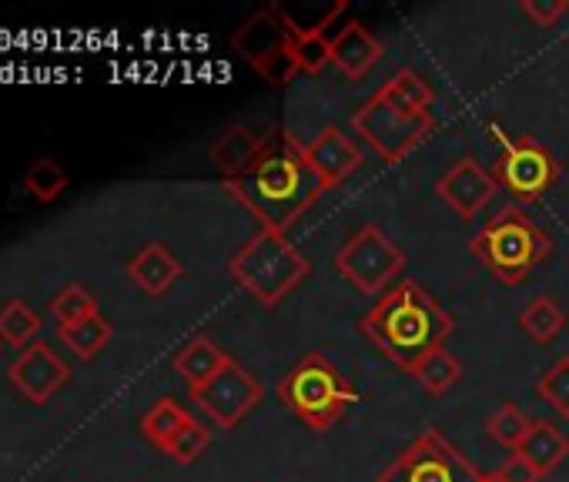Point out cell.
Masks as SVG:
<instances>
[{
  "label": "cell",
  "instance_id": "9a60e30c",
  "mask_svg": "<svg viewBox=\"0 0 569 482\" xmlns=\"http://www.w3.org/2000/svg\"><path fill=\"white\" fill-rule=\"evenodd\" d=\"M181 275H184V265L171 255L168 245H161V241H148V245L138 249V255H131L128 262V279L148 299H161Z\"/></svg>",
  "mask_w": 569,
  "mask_h": 482
},
{
  "label": "cell",
  "instance_id": "7a4b0ae2",
  "mask_svg": "<svg viewBox=\"0 0 569 482\" xmlns=\"http://www.w3.org/2000/svg\"><path fill=\"white\" fill-rule=\"evenodd\" d=\"M359 332L402 372H409L422 355L442 349L456 332L452 315L412 279L392 285L359 322Z\"/></svg>",
  "mask_w": 569,
  "mask_h": 482
},
{
  "label": "cell",
  "instance_id": "d6a6232c",
  "mask_svg": "<svg viewBox=\"0 0 569 482\" xmlns=\"http://www.w3.org/2000/svg\"><path fill=\"white\" fill-rule=\"evenodd\" d=\"M492 475H496L499 482H539V479H542L539 469H532V465H529L522 455H516V452H512Z\"/></svg>",
  "mask_w": 569,
  "mask_h": 482
},
{
  "label": "cell",
  "instance_id": "2e32d148",
  "mask_svg": "<svg viewBox=\"0 0 569 482\" xmlns=\"http://www.w3.org/2000/svg\"><path fill=\"white\" fill-rule=\"evenodd\" d=\"M379 58H382V41L372 38L369 28H366L362 21H349V24L332 38V64H336L346 78H352V81L366 78V74L376 68Z\"/></svg>",
  "mask_w": 569,
  "mask_h": 482
},
{
  "label": "cell",
  "instance_id": "ba28073f",
  "mask_svg": "<svg viewBox=\"0 0 569 482\" xmlns=\"http://www.w3.org/2000/svg\"><path fill=\"white\" fill-rule=\"evenodd\" d=\"M352 131L389 164L406 161L432 131L436 118L432 114H406L382 94H372L356 114H352Z\"/></svg>",
  "mask_w": 569,
  "mask_h": 482
},
{
  "label": "cell",
  "instance_id": "3957f363",
  "mask_svg": "<svg viewBox=\"0 0 569 482\" xmlns=\"http://www.w3.org/2000/svg\"><path fill=\"white\" fill-rule=\"evenodd\" d=\"M552 252V238L539 228L522 208H499L469 241V255L506 289H516L529 279V272L546 262Z\"/></svg>",
  "mask_w": 569,
  "mask_h": 482
},
{
  "label": "cell",
  "instance_id": "1f68e13d",
  "mask_svg": "<svg viewBox=\"0 0 569 482\" xmlns=\"http://www.w3.org/2000/svg\"><path fill=\"white\" fill-rule=\"evenodd\" d=\"M519 11L539 24V28H552L559 18L569 14V0H519Z\"/></svg>",
  "mask_w": 569,
  "mask_h": 482
},
{
  "label": "cell",
  "instance_id": "e0dca14e",
  "mask_svg": "<svg viewBox=\"0 0 569 482\" xmlns=\"http://www.w3.org/2000/svg\"><path fill=\"white\" fill-rule=\"evenodd\" d=\"M228 362H231V355L224 349H218L208 335H191L174 355V372L188 382V392H191V389H201L204 382H211Z\"/></svg>",
  "mask_w": 569,
  "mask_h": 482
},
{
  "label": "cell",
  "instance_id": "603a6c76",
  "mask_svg": "<svg viewBox=\"0 0 569 482\" xmlns=\"http://www.w3.org/2000/svg\"><path fill=\"white\" fill-rule=\"evenodd\" d=\"M409 375H412L429 395H446V392L459 382L462 365H459V359H456L452 352L436 349V352L422 355V359L409 369Z\"/></svg>",
  "mask_w": 569,
  "mask_h": 482
},
{
  "label": "cell",
  "instance_id": "5bb4252c",
  "mask_svg": "<svg viewBox=\"0 0 569 482\" xmlns=\"http://www.w3.org/2000/svg\"><path fill=\"white\" fill-rule=\"evenodd\" d=\"M306 154H309L312 168L322 174L326 188H339L346 178H352V171L362 168V148L336 124L322 128L316 134V141L306 144Z\"/></svg>",
  "mask_w": 569,
  "mask_h": 482
},
{
  "label": "cell",
  "instance_id": "4dcf8cb0",
  "mask_svg": "<svg viewBox=\"0 0 569 482\" xmlns=\"http://www.w3.org/2000/svg\"><path fill=\"white\" fill-rule=\"evenodd\" d=\"M208 445H211V429L191 415V419L184 422V429L168 442L164 455H171V459H174V462H181V465H191V462H194Z\"/></svg>",
  "mask_w": 569,
  "mask_h": 482
},
{
  "label": "cell",
  "instance_id": "7c38bea8",
  "mask_svg": "<svg viewBox=\"0 0 569 482\" xmlns=\"http://www.w3.org/2000/svg\"><path fill=\"white\" fill-rule=\"evenodd\" d=\"M8 379L28 402L44 405L58 389H64L71 369L48 342H34L8 365Z\"/></svg>",
  "mask_w": 569,
  "mask_h": 482
},
{
  "label": "cell",
  "instance_id": "836d02e7",
  "mask_svg": "<svg viewBox=\"0 0 569 482\" xmlns=\"http://www.w3.org/2000/svg\"><path fill=\"white\" fill-rule=\"evenodd\" d=\"M482 482H499V479H496V475L489 472V475H482Z\"/></svg>",
  "mask_w": 569,
  "mask_h": 482
},
{
  "label": "cell",
  "instance_id": "7402d4cb",
  "mask_svg": "<svg viewBox=\"0 0 569 482\" xmlns=\"http://www.w3.org/2000/svg\"><path fill=\"white\" fill-rule=\"evenodd\" d=\"M58 339L78 355V359H94L108 349V342L114 339V325L104 315H91L71 325H58Z\"/></svg>",
  "mask_w": 569,
  "mask_h": 482
},
{
  "label": "cell",
  "instance_id": "d4e9b609",
  "mask_svg": "<svg viewBox=\"0 0 569 482\" xmlns=\"http://www.w3.org/2000/svg\"><path fill=\"white\" fill-rule=\"evenodd\" d=\"M519 329H522L536 345H549V342L566 329V312H562L549 295H539V299H532V302L519 312Z\"/></svg>",
  "mask_w": 569,
  "mask_h": 482
},
{
  "label": "cell",
  "instance_id": "ac0fdd59",
  "mask_svg": "<svg viewBox=\"0 0 569 482\" xmlns=\"http://www.w3.org/2000/svg\"><path fill=\"white\" fill-rule=\"evenodd\" d=\"M261 144H264V134H254L251 128H244V124H231L224 134H218V141L208 148V158H211V164L224 174V181L228 178H238L254 158H258V151H261Z\"/></svg>",
  "mask_w": 569,
  "mask_h": 482
},
{
  "label": "cell",
  "instance_id": "f546056e",
  "mask_svg": "<svg viewBox=\"0 0 569 482\" xmlns=\"http://www.w3.org/2000/svg\"><path fill=\"white\" fill-rule=\"evenodd\" d=\"M51 315L58 319V325H71V322H81V319H91L101 312H98V299L84 285H68L54 295Z\"/></svg>",
  "mask_w": 569,
  "mask_h": 482
},
{
  "label": "cell",
  "instance_id": "4fadbf2b",
  "mask_svg": "<svg viewBox=\"0 0 569 482\" xmlns=\"http://www.w3.org/2000/svg\"><path fill=\"white\" fill-rule=\"evenodd\" d=\"M496 178L492 171H486L476 158H459L439 181H436V194L462 218L472 221L496 194Z\"/></svg>",
  "mask_w": 569,
  "mask_h": 482
},
{
  "label": "cell",
  "instance_id": "d6986e66",
  "mask_svg": "<svg viewBox=\"0 0 569 482\" xmlns=\"http://www.w3.org/2000/svg\"><path fill=\"white\" fill-rule=\"evenodd\" d=\"M516 455H522L532 469H539V475H546L569 455V439L549 419H532Z\"/></svg>",
  "mask_w": 569,
  "mask_h": 482
},
{
  "label": "cell",
  "instance_id": "6da1fadb",
  "mask_svg": "<svg viewBox=\"0 0 569 482\" xmlns=\"http://www.w3.org/2000/svg\"><path fill=\"white\" fill-rule=\"evenodd\" d=\"M224 191L248 208L261 228L289 231L329 188L312 168L306 144L289 131H268L258 158L238 178H228Z\"/></svg>",
  "mask_w": 569,
  "mask_h": 482
},
{
  "label": "cell",
  "instance_id": "277c9868",
  "mask_svg": "<svg viewBox=\"0 0 569 482\" xmlns=\"http://www.w3.org/2000/svg\"><path fill=\"white\" fill-rule=\"evenodd\" d=\"M228 272L264 309H274L299 282L312 275V262L292 245L284 231L258 228V234H251L234 252Z\"/></svg>",
  "mask_w": 569,
  "mask_h": 482
},
{
  "label": "cell",
  "instance_id": "ffe728a7",
  "mask_svg": "<svg viewBox=\"0 0 569 482\" xmlns=\"http://www.w3.org/2000/svg\"><path fill=\"white\" fill-rule=\"evenodd\" d=\"M342 14H346V0H339V4L316 28L299 31V38H296V68L302 74H319V71H326V64H332V38H329V28Z\"/></svg>",
  "mask_w": 569,
  "mask_h": 482
},
{
  "label": "cell",
  "instance_id": "5b68a950",
  "mask_svg": "<svg viewBox=\"0 0 569 482\" xmlns=\"http://www.w3.org/2000/svg\"><path fill=\"white\" fill-rule=\"evenodd\" d=\"M278 399L312 432H329L352 409L356 389L326 352L312 349L278 382Z\"/></svg>",
  "mask_w": 569,
  "mask_h": 482
},
{
  "label": "cell",
  "instance_id": "8992f818",
  "mask_svg": "<svg viewBox=\"0 0 569 482\" xmlns=\"http://www.w3.org/2000/svg\"><path fill=\"white\" fill-rule=\"evenodd\" d=\"M296 38L299 28L281 8L254 11L231 38V48L274 88H284L296 74Z\"/></svg>",
  "mask_w": 569,
  "mask_h": 482
},
{
  "label": "cell",
  "instance_id": "30bf717a",
  "mask_svg": "<svg viewBox=\"0 0 569 482\" xmlns=\"http://www.w3.org/2000/svg\"><path fill=\"white\" fill-rule=\"evenodd\" d=\"M492 131L499 134V158L492 161V178L496 184L516 198V201H539L556 181H559V161L556 154L539 141V138H509L496 124Z\"/></svg>",
  "mask_w": 569,
  "mask_h": 482
},
{
  "label": "cell",
  "instance_id": "484cf974",
  "mask_svg": "<svg viewBox=\"0 0 569 482\" xmlns=\"http://www.w3.org/2000/svg\"><path fill=\"white\" fill-rule=\"evenodd\" d=\"M38 332H41V319L28 302L14 299V302H8L4 309H0V342H4V345L28 349V345H34Z\"/></svg>",
  "mask_w": 569,
  "mask_h": 482
},
{
  "label": "cell",
  "instance_id": "8fae6325",
  "mask_svg": "<svg viewBox=\"0 0 569 482\" xmlns=\"http://www.w3.org/2000/svg\"><path fill=\"white\" fill-rule=\"evenodd\" d=\"M261 395H264L261 382L234 359L211 382H204L201 389H191V399L218 429H234L261 402Z\"/></svg>",
  "mask_w": 569,
  "mask_h": 482
},
{
  "label": "cell",
  "instance_id": "cb8c5ba5",
  "mask_svg": "<svg viewBox=\"0 0 569 482\" xmlns=\"http://www.w3.org/2000/svg\"><path fill=\"white\" fill-rule=\"evenodd\" d=\"M191 419V412L188 409H181L174 399H158L148 412H144V419H141V435L154 445V449H168V442L184 429V422Z\"/></svg>",
  "mask_w": 569,
  "mask_h": 482
},
{
  "label": "cell",
  "instance_id": "e575fe53",
  "mask_svg": "<svg viewBox=\"0 0 569 482\" xmlns=\"http://www.w3.org/2000/svg\"><path fill=\"white\" fill-rule=\"evenodd\" d=\"M0 345H4V342H0Z\"/></svg>",
  "mask_w": 569,
  "mask_h": 482
},
{
  "label": "cell",
  "instance_id": "83f0119b",
  "mask_svg": "<svg viewBox=\"0 0 569 482\" xmlns=\"http://www.w3.org/2000/svg\"><path fill=\"white\" fill-rule=\"evenodd\" d=\"M529 422H532V419H529L519 405L506 402V405H499V409L489 415L486 432H489L502 449L516 452V449H519V442H522V439H526V432H529Z\"/></svg>",
  "mask_w": 569,
  "mask_h": 482
},
{
  "label": "cell",
  "instance_id": "f1b7e54d",
  "mask_svg": "<svg viewBox=\"0 0 569 482\" xmlns=\"http://www.w3.org/2000/svg\"><path fill=\"white\" fill-rule=\"evenodd\" d=\"M539 399L562 419H569V355H559L536 382Z\"/></svg>",
  "mask_w": 569,
  "mask_h": 482
},
{
  "label": "cell",
  "instance_id": "9c48e42d",
  "mask_svg": "<svg viewBox=\"0 0 569 482\" xmlns=\"http://www.w3.org/2000/svg\"><path fill=\"white\" fill-rule=\"evenodd\" d=\"M376 482H482V472L439 429H426L379 472Z\"/></svg>",
  "mask_w": 569,
  "mask_h": 482
},
{
  "label": "cell",
  "instance_id": "4316f807",
  "mask_svg": "<svg viewBox=\"0 0 569 482\" xmlns=\"http://www.w3.org/2000/svg\"><path fill=\"white\" fill-rule=\"evenodd\" d=\"M24 188H28V194H31L34 201L51 204V201H58V198L64 194V188H68V171H64L54 158H38V161L28 168V174H24Z\"/></svg>",
  "mask_w": 569,
  "mask_h": 482
},
{
  "label": "cell",
  "instance_id": "52a82bcc",
  "mask_svg": "<svg viewBox=\"0 0 569 482\" xmlns=\"http://www.w3.org/2000/svg\"><path fill=\"white\" fill-rule=\"evenodd\" d=\"M336 269L346 282H352L362 295L382 299L406 269V252L379 228V224H362L346 245L336 252Z\"/></svg>",
  "mask_w": 569,
  "mask_h": 482
},
{
  "label": "cell",
  "instance_id": "44dd1931",
  "mask_svg": "<svg viewBox=\"0 0 569 482\" xmlns=\"http://www.w3.org/2000/svg\"><path fill=\"white\" fill-rule=\"evenodd\" d=\"M379 94H382L386 101H392V104H396L399 111H406V114H432L429 108H432V101H436L432 84H429L419 71H412V68L396 71V74L379 88Z\"/></svg>",
  "mask_w": 569,
  "mask_h": 482
}]
</instances>
